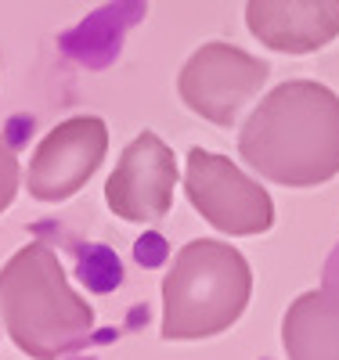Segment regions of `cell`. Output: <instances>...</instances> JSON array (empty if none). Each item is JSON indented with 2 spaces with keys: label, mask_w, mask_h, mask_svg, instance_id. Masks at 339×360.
Wrapping results in <instances>:
<instances>
[{
  "label": "cell",
  "mask_w": 339,
  "mask_h": 360,
  "mask_svg": "<svg viewBox=\"0 0 339 360\" xmlns=\"http://www.w3.org/2000/svg\"><path fill=\"white\" fill-rule=\"evenodd\" d=\"M0 324H4V321H0Z\"/></svg>",
  "instance_id": "cell-11"
},
{
  "label": "cell",
  "mask_w": 339,
  "mask_h": 360,
  "mask_svg": "<svg viewBox=\"0 0 339 360\" xmlns=\"http://www.w3.org/2000/svg\"><path fill=\"white\" fill-rule=\"evenodd\" d=\"M0 321L8 339L33 360H58L94 332V310L69 288L66 266L44 242L22 245L0 266Z\"/></svg>",
  "instance_id": "cell-2"
},
{
  "label": "cell",
  "mask_w": 339,
  "mask_h": 360,
  "mask_svg": "<svg viewBox=\"0 0 339 360\" xmlns=\"http://www.w3.org/2000/svg\"><path fill=\"white\" fill-rule=\"evenodd\" d=\"M109 152V127L98 115H73L33 148L25 191L37 202H66L98 173Z\"/></svg>",
  "instance_id": "cell-6"
},
{
  "label": "cell",
  "mask_w": 339,
  "mask_h": 360,
  "mask_svg": "<svg viewBox=\"0 0 339 360\" xmlns=\"http://www.w3.org/2000/svg\"><path fill=\"white\" fill-rule=\"evenodd\" d=\"M249 33L282 54H314L339 37V0H249Z\"/></svg>",
  "instance_id": "cell-8"
},
{
  "label": "cell",
  "mask_w": 339,
  "mask_h": 360,
  "mask_svg": "<svg viewBox=\"0 0 339 360\" xmlns=\"http://www.w3.org/2000/svg\"><path fill=\"white\" fill-rule=\"evenodd\" d=\"M249 259L235 245L195 238L173 256L163 278V339L188 342L228 332L249 307Z\"/></svg>",
  "instance_id": "cell-3"
},
{
  "label": "cell",
  "mask_w": 339,
  "mask_h": 360,
  "mask_svg": "<svg viewBox=\"0 0 339 360\" xmlns=\"http://www.w3.org/2000/svg\"><path fill=\"white\" fill-rule=\"evenodd\" d=\"M238 155L285 188H318L339 173V98L325 83H278L238 130Z\"/></svg>",
  "instance_id": "cell-1"
},
{
  "label": "cell",
  "mask_w": 339,
  "mask_h": 360,
  "mask_svg": "<svg viewBox=\"0 0 339 360\" xmlns=\"http://www.w3.org/2000/svg\"><path fill=\"white\" fill-rule=\"evenodd\" d=\"M18 188H22V169L15 159V148L0 137V213L18 198Z\"/></svg>",
  "instance_id": "cell-10"
},
{
  "label": "cell",
  "mask_w": 339,
  "mask_h": 360,
  "mask_svg": "<svg viewBox=\"0 0 339 360\" xmlns=\"http://www.w3.org/2000/svg\"><path fill=\"white\" fill-rule=\"evenodd\" d=\"M184 195L195 205V213L224 234H264L274 227V202L267 188L245 176L231 159L192 148L188 173H184Z\"/></svg>",
  "instance_id": "cell-4"
},
{
  "label": "cell",
  "mask_w": 339,
  "mask_h": 360,
  "mask_svg": "<svg viewBox=\"0 0 339 360\" xmlns=\"http://www.w3.org/2000/svg\"><path fill=\"white\" fill-rule=\"evenodd\" d=\"M271 65L253 58L249 51H238L231 44H202L188 65L177 76V94L195 115L209 119L217 127H235L238 112L249 105L264 83Z\"/></svg>",
  "instance_id": "cell-5"
},
{
  "label": "cell",
  "mask_w": 339,
  "mask_h": 360,
  "mask_svg": "<svg viewBox=\"0 0 339 360\" xmlns=\"http://www.w3.org/2000/svg\"><path fill=\"white\" fill-rule=\"evenodd\" d=\"M177 188V159L163 137L137 134L105 180V202L119 220L156 224L170 213Z\"/></svg>",
  "instance_id": "cell-7"
},
{
  "label": "cell",
  "mask_w": 339,
  "mask_h": 360,
  "mask_svg": "<svg viewBox=\"0 0 339 360\" xmlns=\"http://www.w3.org/2000/svg\"><path fill=\"white\" fill-rule=\"evenodd\" d=\"M282 342L289 360H339V281L292 299Z\"/></svg>",
  "instance_id": "cell-9"
}]
</instances>
